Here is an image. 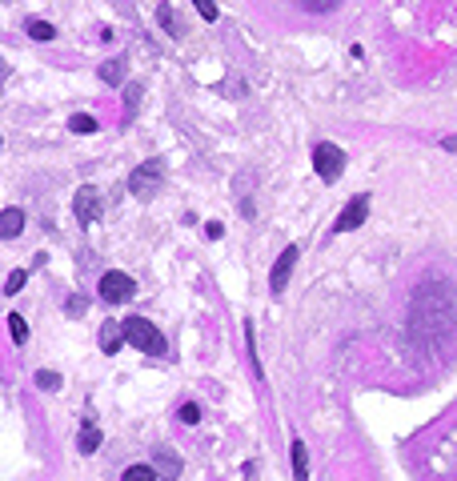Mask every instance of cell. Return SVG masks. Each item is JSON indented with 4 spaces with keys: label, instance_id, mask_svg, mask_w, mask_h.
I'll list each match as a JSON object with an SVG mask.
<instances>
[{
    "label": "cell",
    "instance_id": "16",
    "mask_svg": "<svg viewBox=\"0 0 457 481\" xmlns=\"http://www.w3.org/2000/svg\"><path fill=\"white\" fill-rule=\"evenodd\" d=\"M28 37L32 40H52L57 37V28H52L49 20H28Z\"/></svg>",
    "mask_w": 457,
    "mask_h": 481
},
{
    "label": "cell",
    "instance_id": "19",
    "mask_svg": "<svg viewBox=\"0 0 457 481\" xmlns=\"http://www.w3.org/2000/svg\"><path fill=\"white\" fill-rule=\"evenodd\" d=\"M193 8H197L201 13V20H217V16H221V8H217V0H193Z\"/></svg>",
    "mask_w": 457,
    "mask_h": 481
},
{
    "label": "cell",
    "instance_id": "11",
    "mask_svg": "<svg viewBox=\"0 0 457 481\" xmlns=\"http://www.w3.org/2000/svg\"><path fill=\"white\" fill-rule=\"evenodd\" d=\"M20 229H25V209H4V217H0V237L13 241V237H20Z\"/></svg>",
    "mask_w": 457,
    "mask_h": 481
},
{
    "label": "cell",
    "instance_id": "22",
    "mask_svg": "<svg viewBox=\"0 0 457 481\" xmlns=\"http://www.w3.org/2000/svg\"><path fill=\"white\" fill-rule=\"evenodd\" d=\"M181 421H185V425H197V421H201V405H193V401L181 405Z\"/></svg>",
    "mask_w": 457,
    "mask_h": 481
},
{
    "label": "cell",
    "instance_id": "6",
    "mask_svg": "<svg viewBox=\"0 0 457 481\" xmlns=\"http://www.w3.org/2000/svg\"><path fill=\"white\" fill-rule=\"evenodd\" d=\"M73 213H76V221H81V225L100 221V193H97V185H81V189H76Z\"/></svg>",
    "mask_w": 457,
    "mask_h": 481
},
{
    "label": "cell",
    "instance_id": "25",
    "mask_svg": "<svg viewBox=\"0 0 457 481\" xmlns=\"http://www.w3.org/2000/svg\"><path fill=\"white\" fill-rule=\"evenodd\" d=\"M441 148H445V153H457V136H445Z\"/></svg>",
    "mask_w": 457,
    "mask_h": 481
},
{
    "label": "cell",
    "instance_id": "7",
    "mask_svg": "<svg viewBox=\"0 0 457 481\" xmlns=\"http://www.w3.org/2000/svg\"><path fill=\"white\" fill-rule=\"evenodd\" d=\"M293 265H297V245H289L281 257H277L273 273H269V293H285V285H289V273H293Z\"/></svg>",
    "mask_w": 457,
    "mask_h": 481
},
{
    "label": "cell",
    "instance_id": "12",
    "mask_svg": "<svg viewBox=\"0 0 457 481\" xmlns=\"http://www.w3.org/2000/svg\"><path fill=\"white\" fill-rule=\"evenodd\" d=\"M76 449H81V453H97L100 449V429L97 425H93V421H85V425H81V437H76Z\"/></svg>",
    "mask_w": 457,
    "mask_h": 481
},
{
    "label": "cell",
    "instance_id": "20",
    "mask_svg": "<svg viewBox=\"0 0 457 481\" xmlns=\"http://www.w3.org/2000/svg\"><path fill=\"white\" fill-rule=\"evenodd\" d=\"M37 385L44 389V393H52V389H61V373H52V369H40L37 373Z\"/></svg>",
    "mask_w": 457,
    "mask_h": 481
},
{
    "label": "cell",
    "instance_id": "24",
    "mask_svg": "<svg viewBox=\"0 0 457 481\" xmlns=\"http://www.w3.org/2000/svg\"><path fill=\"white\" fill-rule=\"evenodd\" d=\"M205 233H209V237H213V241H217V237H221V233H225V225H221V221H209V225H205Z\"/></svg>",
    "mask_w": 457,
    "mask_h": 481
},
{
    "label": "cell",
    "instance_id": "13",
    "mask_svg": "<svg viewBox=\"0 0 457 481\" xmlns=\"http://www.w3.org/2000/svg\"><path fill=\"white\" fill-rule=\"evenodd\" d=\"M121 481H157V465H129Z\"/></svg>",
    "mask_w": 457,
    "mask_h": 481
},
{
    "label": "cell",
    "instance_id": "15",
    "mask_svg": "<svg viewBox=\"0 0 457 481\" xmlns=\"http://www.w3.org/2000/svg\"><path fill=\"white\" fill-rule=\"evenodd\" d=\"M69 129H73L76 136H85V133H97V121H93L88 112H76V117H69Z\"/></svg>",
    "mask_w": 457,
    "mask_h": 481
},
{
    "label": "cell",
    "instance_id": "17",
    "mask_svg": "<svg viewBox=\"0 0 457 481\" xmlns=\"http://www.w3.org/2000/svg\"><path fill=\"white\" fill-rule=\"evenodd\" d=\"M25 281H28V273L25 269H13V273H8V281H4V293L16 297L20 289H25Z\"/></svg>",
    "mask_w": 457,
    "mask_h": 481
},
{
    "label": "cell",
    "instance_id": "9",
    "mask_svg": "<svg viewBox=\"0 0 457 481\" xmlns=\"http://www.w3.org/2000/svg\"><path fill=\"white\" fill-rule=\"evenodd\" d=\"M153 465H157V473L161 477H181V457L173 453V449H157V457H153Z\"/></svg>",
    "mask_w": 457,
    "mask_h": 481
},
{
    "label": "cell",
    "instance_id": "21",
    "mask_svg": "<svg viewBox=\"0 0 457 481\" xmlns=\"http://www.w3.org/2000/svg\"><path fill=\"white\" fill-rule=\"evenodd\" d=\"M157 16H161V25L169 28L173 37H177V32H181V28H177V20H173V8H169V4H161V8H157Z\"/></svg>",
    "mask_w": 457,
    "mask_h": 481
},
{
    "label": "cell",
    "instance_id": "18",
    "mask_svg": "<svg viewBox=\"0 0 457 481\" xmlns=\"http://www.w3.org/2000/svg\"><path fill=\"white\" fill-rule=\"evenodd\" d=\"M124 76V61H109V64H100V81H109V85H117Z\"/></svg>",
    "mask_w": 457,
    "mask_h": 481
},
{
    "label": "cell",
    "instance_id": "1",
    "mask_svg": "<svg viewBox=\"0 0 457 481\" xmlns=\"http://www.w3.org/2000/svg\"><path fill=\"white\" fill-rule=\"evenodd\" d=\"M121 325H124V337H129V345L133 349H141V353H148V357H161L165 353V337L148 317H129V321H121Z\"/></svg>",
    "mask_w": 457,
    "mask_h": 481
},
{
    "label": "cell",
    "instance_id": "5",
    "mask_svg": "<svg viewBox=\"0 0 457 481\" xmlns=\"http://www.w3.org/2000/svg\"><path fill=\"white\" fill-rule=\"evenodd\" d=\"M365 217H369V197H365V193H357L353 201H345V209L337 213L333 233H349V229H357V225H365Z\"/></svg>",
    "mask_w": 457,
    "mask_h": 481
},
{
    "label": "cell",
    "instance_id": "4",
    "mask_svg": "<svg viewBox=\"0 0 457 481\" xmlns=\"http://www.w3.org/2000/svg\"><path fill=\"white\" fill-rule=\"evenodd\" d=\"M133 293H136V281L129 273L112 269V273L100 277V301H105V305H121V301H129Z\"/></svg>",
    "mask_w": 457,
    "mask_h": 481
},
{
    "label": "cell",
    "instance_id": "10",
    "mask_svg": "<svg viewBox=\"0 0 457 481\" xmlns=\"http://www.w3.org/2000/svg\"><path fill=\"white\" fill-rule=\"evenodd\" d=\"M289 453H293V481H309V453H305V441H301V437H293Z\"/></svg>",
    "mask_w": 457,
    "mask_h": 481
},
{
    "label": "cell",
    "instance_id": "14",
    "mask_svg": "<svg viewBox=\"0 0 457 481\" xmlns=\"http://www.w3.org/2000/svg\"><path fill=\"white\" fill-rule=\"evenodd\" d=\"M8 333H13L16 345H25L28 341V321L20 317V313H8Z\"/></svg>",
    "mask_w": 457,
    "mask_h": 481
},
{
    "label": "cell",
    "instance_id": "3",
    "mask_svg": "<svg viewBox=\"0 0 457 481\" xmlns=\"http://www.w3.org/2000/svg\"><path fill=\"white\" fill-rule=\"evenodd\" d=\"M161 177H165V160L161 157L136 165L133 177H129V193H133V197H141V201H148V197H153V189L161 185Z\"/></svg>",
    "mask_w": 457,
    "mask_h": 481
},
{
    "label": "cell",
    "instance_id": "2",
    "mask_svg": "<svg viewBox=\"0 0 457 481\" xmlns=\"http://www.w3.org/2000/svg\"><path fill=\"white\" fill-rule=\"evenodd\" d=\"M345 148H337L333 141H321V145H313V169H317V177H321L325 185H333V181H341V173H345Z\"/></svg>",
    "mask_w": 457,
    "mask_h": 481
},
{
    "label": "cell",
    "instance_id": "8",
    "mask_svg": "<svg viewBox=\"0 0 457 481\" xmlns=\"http://www.w3.org/2000/svg\"><path fill=\"white\" fill-rule=\"evenodd\" d=\"M124 341H129V337H124V325H117V321H105V325H100V349H105V353H117Z\"/></svg>",
    "mask_w": 457,
    "mask_h": 481
},
{
    "label": "cell",
    "instance_id": "23",
    "mask_svg": "<svg viewBox=\"0 0 457 481\" xmlns=\"http://www.w3.org/2000/svg\"><path fill=\"white\" fill-rule=\"evenodd\" d=\"M81 313H85V297H73L69 301V317H81Z\"/></svg>",
    "mask_w": 457,
    "mask_h": 481
}]
</instances>
